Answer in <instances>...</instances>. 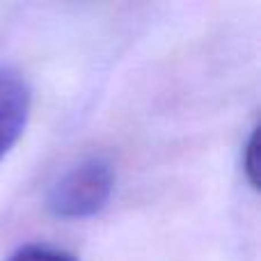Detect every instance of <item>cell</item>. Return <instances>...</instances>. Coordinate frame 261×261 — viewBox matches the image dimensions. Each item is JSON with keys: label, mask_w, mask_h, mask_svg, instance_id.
<instances>
[{"label": "cell", "mask_w": 261, "mask_h": 261, "mask_svg": "<svg viewBox=\"0 0 261 261\" xmlns=\"http://www.w3.org/2000/svg\"><path fill=\"white\" fill-rule=\"evenodd\" d=\"M115 190L110 161L92 156L69 167L48 190V211L62 220H85L108 206Z\"/></svg>", "instance_id": "obj_1"}, {"label": "cell", "mask_w": 261, "mask_h": 261, "mask_svg": "<svg viewBox=\"0 0 261 261\" xmlns=\"http://www.w3.org/2000/svg\"><path fill=\"white\" fill-rule=\"evenodd\" d=\"M257 153H259L257 130H252V133H250V138H248V142H245V147H243V170H245V176H248V181H250V186H252V188H257V186H259Z\"/></svg>", "instance_id": "obj_4"}, {"label": "cell", "mask_w": 261, "mask_h": 261, "mask_svg": "<svg viewBox=\"0 0 261 261\" xmlns=\"http://www.w3.org/2000/svg\"><path fill=\"white\" fill-rule=\"evenodd\" d=\"M32 108L28 81L9 67H0V161L18 142Z\"/></svg>", "instance_id": "obj_2"}, {"label": "cell", "mask_w": 261, "mask_h": 261, "mask_svg": "<svg viewBox=\"0 0 261 261\" xmlns=\"http://www.w3.org/2000/svg\"><path fill=\"white\" fill-rule=\"evenodd\" d=\"M9 261H78L71 252L62 248H53V245H41L30 243L18 248L16 252L9 257Z\"/></svg>", "instance_id": "obj_3"}]
</instances>
